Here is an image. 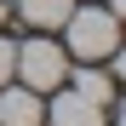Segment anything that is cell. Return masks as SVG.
Masks as SVG:
<instances>
[{
	"instance_id": "cell-1",
	"label": "cell",
	"mask_w": 126,
	"mask_h": 126,
	"mask_svg": "<svg viewBox=\"0 0 126 126\" xmlns=\"http://www.w3.org/2000/svg\"><path fill=\"white\" fill-rule=\"evenodd\" d=\"M57 29L69 34V52H75V57H86V63L109 57V52L120 46V12H109V6H86V12H69Z\"/></svg>"
},
{
	"instance_id": "cell-6",
	"label": "cell",
	"mask_w": 126,
	"mask_h": 126,
	"mask_svg": "<svg viewBox=\"0 0 126 126\" xmlns=\"http://www.w3.org/2000/svg\"><path fill=\"white\" fill-rule=\"evenodd\" d=\"M75 92H80V97H92V103H103V109H109V97H115V80L103 75V69H80V75H75Z\"/></svg>"
},
{
	"instance_id": "cell-8",
	"label": "cell",
	"mask_w": 126,
	"mask_h": 126,
	"mask_svg": "<svg viewBox=\"0 0 126 126\" xmlns=\"http://www.w3.org/2000/svg\"><path fill=\"white\" fill-rule=\"evenodd\" d=\"M120 6H126V0H109V12H120Z\"/></svg>"
},
{
	"instance_id": "cell-3",
	"label": "cell",
	"mask_w": 126,
	"mask_h": 126,
	"mask_svg": "<svg viewBox=\"0 0 126 126\" xmlns=\"http://www.w3.org/2000/svg\"><path fill=\"white\" fill-rule=\"evenodd\" d=\"M40 120H46V103H40V92H29V86L0 92V126H40Z\"/></svg>"
},
{
	"instance_id": "cell-5",
	"label": "cell",
	"mask_w": 126,
	"mask_h": 126,
	"mask_svg": "<svg viewBox=\"0 0 126 126\" xmlns=\"http://www.w3.org/2000/svg\"><path fill=\"white\" fill-rule=\"evenodd\" d=\"M17 12H23V23H34V29H57L63 17L75 12V0H17Z\"/></svg>"
},
{
	"instance_id": "cell-2",
	"label": "cell",
	"mask_w": 126,
	"mask_h": 126,
	"mask_svg": "<svg viewBox=\"0 0 126 126\" xmlns=\"http://www.w3.org/2000/svg\"><path fill=\"white\" fill-rule=\"evenodd\" d=\"M29 80V92H52L69 80V63H63V46H52V40H29V46H17V69Z\"/></svg>"
},
{
	"instance_id": "cell-9",
	"label": "cell",
	"mask_w": 126,
	"mask_h": 126,
	"mask_svg": "<svg viewBox=\"0 0 126 126\" xmlns=\"http://www.w3.org/2000/svg\"><path fill=\"white\" fill-rule=\"evenodd\" d=\"M0 23H6V6H0Z\"/></svg>"
},
{
	"instance_id": "cell-7",
	"label": "cell",
	"mask_w": 126,
	"mask_h": 126,
	"mask_svg": "<svg viewBox=\"0 0 126 126\" xmlns=\"http://www.w3.org/2000/svg\"><path fill=\"white\" fill-rule=\"evenodd\" d=\"M12 69H17V46H12L6 34H0V86L12 80Z\"/></svg>"
},
{
	"instance_id": "cell-4",
	"label": "cell",
	"mask_w": 126,
	"mask_h": 126,
	"mask_svg": "<svg viewBox=\"0 0 126 126\" xmlns=\"http://www.w3.org/2000/svg\"><path fill=\"white\" fill-rule=\"evenodd\" d=\"M46 120L52 126H109V120H103V103L80 97V92H63L52 109H46Z\"/></svg>"
}]
</instances>
